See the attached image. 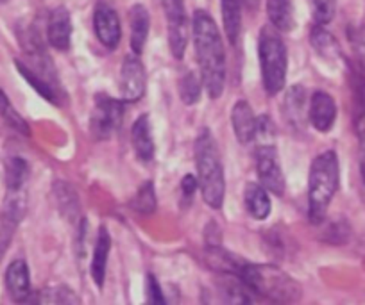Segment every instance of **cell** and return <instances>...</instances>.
<instances>
[{"label":"cell","mask_w":365,"mask_h":305,"mask_svg":"<svg viewBox=\"0 0 365 305\" xmlns=\"http://www.w3.org/2000/svg\"><path fill=\"white\" fill-rule=\"evenodd\" d=\"M194 45L202 86L210 97L219 98L226 86V52L219 27L202 9L194 15Z\"/></svg>","instance_id":"cell-1"},{"label":"cell","mask_w":365,"mask_h":305,"mask_svg":"<svg viewBox=\"0 0 365 305\" xmlns=\"http://www.w3.org/2000/svg\"><path fill=\"white\" fill-rule=\"evenodd\" d=\"M195 168L202 200L210 208L220 209L226 195V178L219 146L208 129H202L195 139Z\"/></svg>","instance_id":"cell-2"},{"label":"cell","mask_w":365,"mask_h":305,"mask_svg":"<svg viewBox=\"0 0 365 305\" xmlns=\"http://www.w3.org/2000/svg\"><path fill=\"white\" fill-rule=\"evenodd\" d=\"M340 184V168L333 150L322 152L314 159L308 175V218L321 223Z\"/></svg>","instance_id":"cell-3"},{"label":"cell","mask_w":365,"mask_h":305,"mask_svg":"<svg viewBox=\"0 0 365 305\" xmlns=\"http://www.w3.org/2000/svg\"><path fill=\"white\" fill-rule=\"evenodd\" d=\"M238 275L245 286L267 300L294 304L301 300V286L287 272L272 264H242Z\"/></svg>","instance_id":"cell-4"},{"label":"cell","mask_w":365,"mask_h":305,"mask_svg":"<svg viewBox=\"0 0 365 305\" xmlns=\"http://www.w3.org/2000/svg\"><path fill=\"white\" fill-rule=\"evenodd\" d=\"M259 66H262L263 87L267 95L274 97L283 90L287 80V47L274 27H265L259 34L258 43Z\"/></svg>","instance_id":"cell-5"},{"label":"cell","mask_w":365,"mask_h":305,"mask_svg":"<svg viewBox=\"0 0 365 305\" xmlns=\"http://www.w3.org/2000/svg\"><path fill=\"white\" fill-rule=\"evenodd\" d=\"M124 118V102L111 98L108 95H96V106L91 113V132L99 139L111 138Z\"/></svg>","instance_id":"cell-6"},{"label":"cell","mask_w":365,"mask_h":305,"mask_svg":"<svg viewBox=\"0 0 365 305\" xmlns=\"http://www.w3.org/2000/svg\"><path fill=\"white\" fill-rule=\"evenodd\" d=\"M165 15H167V31L170 52L175 59L185 55L188 45V20L182 0H165Z\"/></svg>","instance_id":"cell-7"},{"label":"cell","mask_w":365,"mask_h":305,"mask_svg":"<svg viewBox=\"0 0 365 305\" xmlns=\"http://www.w3.org/2000/svg\"><path fill=\"white\" fill-rule=\"evenodd\" d=\"M256 171L267 191L278 196L285 193V177L279 166L278 154L272 145H262L256 150Z\"/></svg>","instance_id":"cell-8"},{"label":"cell","mask_w":365,"mask_h":305,"mask_svg":"<svg viewBox=\"0 0 365 305\" xmlns=\"http://www.w3.org/2000/svg\"><path fill=\"white\" fill-rule=\"evenodd\" d=\"M147 75L138 55H125L120 70V91L124 102H138L145 95Z\"/></svg>","instance_id":"cell-9"},{"label":"cell","mask_w":365,"mask_h":305,"mask_svg":"<svg viewBox=\"0 0 365 305\" xmlns=\"http://www.w3.org/2000/svg\"><path fill=\"white\" fill-rule=\"evenodd\" d=\"M93 29L101 43L110 50H115L120 43V18L108 2H97L93 13Z\"/></svg>","instance_id":"cell-10"},{"label":"cell","mask_w":365,"mask_h":305,"mask_svg":"<svg viewBox=\"0 0 365 305\" xmlns=\"http://www.w3.org/2000/svg\"><path fill=\"white\" fill-rule=\"evenodd\" d=\"M308 118L319 132H328L336 120V104L331 95L326 91H315L312 95Z\"/></svg>","instance_id":"cell-11"},{"label":"cell","mask_w":365,"mask_h":305,"mask_svg":"<svg viewBox=\"0 0 365 305\" xmlns=\"http://www.w3.org/2000/svg\"><path fill=\"white\" fill-rule=\"evenodd\" d=\"M47 36L48 43L56 48V50H68L70 41H72V20H70L68 9L59 6L48 16L47 26Z\"/></svg>","instance_id":"cell-12"},{"label":"cell","mask_w":365,"mask_h":305,"mask_svg":"<svg viewBox=\"0 0 365 305\" xmlns=\"http://www.w3.org/2000/svg\"><path fill=\"white\" fill-rule=\"evenodd\" d=\"M6 286H8L9 296L15 301H26L31 294V279L29 268L26 261H13L6 272Z\"/></svg>","instance_id":"cell-13"},{"label":"cell","mask_w":365,"mask_h":305,"mask_svg":"<svg viewBox=\"0 0 365 305\" xmlns=\"http://www.w3.org/2000/svg\"><path fill=\"white\" fill-rule=\"evenodd\" d=\"M231 122H233L235 134L240 143H251L256 134V117L252 113L249 102L238 100L231 111Z\"/></svg>","instance_id":"cell-14"},{"label":"cell","mask_w":365,"mask_h":305,"mask_svg":"<svg viewBox=\"0 0 365 305\" xmlns=\"http://www.w3.org/2000/svg\"><path fill=\"white\" fill-rule=\"evenodd\" d=\"M131 141L135 149L136 157L143 163H149L154 157V141L150 136V125L147 114H142L138 120L133 124L131 129Z\"/></svg>","instance_id":"cell-15"},{"label":"cell","mask_w":365,"mask_h":305,"mask_svg":"<svg viewBox=\"0 0 365 305\" xmlns=\"http://www.w3.org/2000/svg\"><path fill=\"white\" fill-rule=\"evenodd\" d=\"M129 23H131V48L136 55L143 52L149 36L150 18L147 9L142 4H135L129 11Z\"/></svg>","instance_id":"cell-16"},{"label":"cell","mask_w":365,"mask_h":305,"mask_svg":"<svg viewBox=\"0 0 365 305\" xmlns=\"http://www.w3.org/2000/svg\"><path fill=\"white\" fill-rule=\"evenodd\" d=\"M111 250V237L104 227H101L99 234H97L96 250H93V259H91V277L93 282L99 287L104 286V277H106V266L108 257H110Z\"/></svg>","instance_id":"cell-17"},{"label":"cell","mask_w":365,"mask_h":305,"mask_svg":"<svg viewBox=\"0 0 365 305\" xmlns=\"http://www.w3.org/2000/svg\"><path fill=\"white\" fill-rule=\"evenodd\" d=\"M244 202L245 209H247V213L255 220H265L270 215L269 193H267V189L262 184L251 182V184L245 186Z\"/></svg>","instance_id":"cell-18"},{"label":"cell","mask_w":365,"mask_h":305,"mask_svg":"<svg viewBox=\"0 0 365 305\" xmlns=\"http://www.w3.org/2000/svg\"><path fill=\"white\" fill-rule=\"evenodd\" d=\"M349 80L353 90L354 118L356 122L365 120V66L361 61L349 63Z\"/></svg>","instance_id":"cell-19"},{"label":"cell","mask_w":365,"mask_h":305,"mask_svg":"<svg viewBox=\"0 0 365 305\" xmlns=\"http://www.w3.org/2000/svg\"><path fill=\"white\" fill-rule=\"evenodd\" d=\"M267 15H269L270 26L278 33H289L296 26L290 0H267Z\"/></svg>","instance_id":"cell-20"},{"label":"cell","mask_w":365,"mask_h":305,"mask_svg":"<svg viewBox=\"0 0 365 305\" xmlns=\"http://www.w3.org/2000/svg\"><path fill=\"white\" fill-rule=\"evenodd\" d=\"M220 4L227 40L231 45H237L242 29V0H220Z\"/></svg>","instance_id":"cell-21"},{"label":"cell","mask_w":365,"mask_h":305,"mask_svg":"<svg viewBox=\"0 0 365 305\" xmlns=\"http://www.w3.org/2000/svg\"><path fill=\"white\" fill-rule=\"evenodd\" d=\"M310 41L312 45H314L315 52H317L319 55H322L324 59L333 61V59L340 58L339 43H336V40L333 38V34L324 29V26H317V23H315V26L312 27Z\"/></svg>","instance_id":"cell-22"},{"label":"cell","mask_w":365,"mask_h":305,"mask_svg":"<svg viewBox=\"0 0 365 305\" xmlns=\"http://www.w3.org/2000/svg\"><path fill=\"white\" fill-rule=\"evenodd\" d=\"M304 98H307V93H304L303 86H292L285 97L287 120H289V124L294 125L296 129L303 127Z\"/></svg>","instance_id":"cell-23"},{"label":"cell","mask_w":365,"mask_h":305,"mask_svg":"<svg viewBox=\"0 0 365 305\" xmlns=\"http://www.w3.org/2000/svg\"><path fill=\"white\" fill-rule=\"evenodd\" d=\"M29 177V164L20 157H11L6 163V186L11 193H19Z\"/></svg>","instance_id":"cell-24"},{"label":"cell","mask_w":365,"mask_h":305,"mask_svg":"<svg viewBox=\"0 0 365 305\" xmlns=\"http://www.w3.org/2000/svg\"><path fill=\"white\" fill-rule=\"evenodd\" d=\"M16 68H19V72L22 73L24 79L27 80V82L31 84V86L34 87V90L38 91V95H41V97L45 98V100L52 102V104H58V97H56V91L54 87L51 86V84L47 82V80L43 79L41 75H38L34 70H31L29 66L24 65L22 61H16Z\"/></svg>","instance_id":"cell-25"},{"label":"cell","mask_w":365,"mask_h":305,"mask_svg":"<svg viewBox=\"0 0 365 305\" xmlns=\"http://www.w3.org/2000/svg\"><path fill=\"white\" fill-rule=\"evenodd\" d=\"M158 200H156V191H154L153 182H145L142 188L136 191L135 198L131 200V208L135 209L140 215H153L156 211Z\"/></svg>","instance_id":"cell-26"},{"label":"cell","mask_w":365,"mask_h":305,"mask_svg":"<svg viewBox=\"0 0 365 305\" xmlns=\"http://www.w3.org/2000/svg\"><path fill=\"white\" fill-rule=\"evenodd\" d=\"M202 79H199L194 72H188L181 80V100L187 106H194L195 102L201 98Z\"/></svg>","instance_id":"cell-27"},{"label":"cell","mask_w":365,"mask_h":305,"mask_svg":"<svg viewBox=\"0 0 365 305\" xmlns=\"http://www.w3.org/2000/svg\"><path fill=\"white\" fill-rule=\"evenodd\" d=\"M317 26H328L335 16V0H310Z\"/></svg>","instance_id":"cell-28"},{"label":"cell","mask_w":365,"mask_h":305,"mask_svg":"<svg viewBox=\"0 0 365 305\" xmlns=\"http://www.w3.org/2000/svg\"><path fill=\"white\" fill-rule=\"evenodd\" d=\"M274 134H276V127H274L272 120L269 117H258L256 118V134L255 139H259L265 145H270L269 141H272Z\"/></svg>","instance_id":"cell-29"},{"label":"cell","mask_w":365,"mask_h":305,"mask_svg":"<svg viewBox=\"0 0 365 305\" xmlns=\"http://www.w3.org/2000/svg\"><path fill=\"white\" fill-rule=\"evenodd\" d=\"M347 237H349V225L346 222H335L326 232V240L335 245L346 243Z\"/></svg>","instance_id":"cell-30"},{"label":"cell","mask_w":365,"mask_h":305,"mask_svg":"<svg viewBox=\"0 0 365 305\" xmlns=\"http://www.w3.org/2000/svg\"><path fill=\"white\" fill-rule=\"evenodd\" d=\"M147 298L153 304H165V296L160 289V284L154 279V275L147 277Z\"/></svg>","instance_id":"cell-31"},{"label":"cell","mask_w":365,"mask_h":305,"mask_svg":"<svg viewBox=\"0 0 365 305\" xmlns=\"http://www.w3.org/2000/svg\"><path fill=\"white\" fill-rule=\"evenodd\" d=\"M197 186H199V181L194 177V175H185V177H182V181H181L182 196L192 198V196H194V193L197 191Z\"/></svg>","instance_id":"cell-32"},{"label":"cell","mask_w":365,"mask_h":305,"mask_svg":"<svg viewBox=\"0 0 365 305\" xmlns=\"http://www.w3.org/2000/svg\"><path fill=\"white\" fill-rule=\"evenodd\" d=\"M360 171H361V178H364V184H365V125H364V129L360 131Z\"/></svg>","instance_id":"cell-33"},{"label":"cell","mask_w":365,"mask_h":305,"mask_svg":"<svg viewBox=\"0 0 365 305\" xmlns=\"http://www.w3.org/2000/svg\"><path fill=\"white\" fill-rule=\"evenodd\" d=\"M11 109L13 107H11V104H9V98L6 97L4 91L0 90V114H2V117H6V114H8Z\"/></svg>","instance_id":"cell-34"},{"label":"cell","mask_w":365,"mask_h":305,"mask_svg":"<svg viewBox=\"0 0 365 305\" xmlns=\"http://www.w3.org/2000/svg\"><path fill=\"white\" fill-rule=\"evenodd\" d=\"M0 2H6V0H0Z\"/></svg>","instance_id":"cell-35"}]
</instances>
